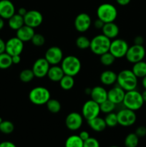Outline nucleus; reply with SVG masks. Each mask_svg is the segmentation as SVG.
I'll list each match as a JSON object with an SVG mask.
<instances>
[{
	"label": "nucleus",
	"instance_id": "nucleus-43",
	"mask_svg": "<svg viewBox=\"0 0 146 147\" xmlns=\"http://www.w3.org/2000/svg\"><path fill=\"white\" fill-rule=\"evenodd\" d=\"M144 43V38L142 36H136L134 39V44L138 45H143Z\"/></svg>",
	"mask_w": 146,
	"mask_h": 147
},
{
	"label": "nucleus",
	"instance_id": "nucleus-3",
	"mask_svg": "<svg viewBox=\"0 0 146 147\" xmlns=\"http://www.w3.org/2000/svg\"><path fill=\"white\" fill-rule=\"evenodd\" d=\"M61 67L64 75L74 77L79 74L82 68L80 59L74 55H67L61 62Z\"/></svg>",
	"mask_w": 146,
	"mask_h": 147
},
{
	"label": "nucleus",
	"instance_id": "nucleus-53",
	"mask_svg": "<svg viewBox=\"0 0 146 147\" xmlns=\"http://www.w3.org/2000/svg\"><path fill=\"white\" fill-rule=\"evenodd\" d=\"M3 121V119H1V117H0V123H1V122H2Z\"/></svg>",
	"mask_w": 146,
	"mask_h": 147
},
{
	"label": "nucleus",
	"instance_id": "nucleus-22",
	"mask_svg": "<svg viewBox=\"0 0 146 147\" xmlns=\"http://www.w3.org/2000/svg\"><path fill=\"white\" fill-rule=\"evenodd\" d=\"M117 74L110 70H106L100 74V82L104 86H112L117 82Z\"/></svg>",
	"mask_w": 146,
	"mask_h": 147
},
{
	"label": "nucleus",
	"instance_id": "nucleus-10",
	"mask_svg": "<svg viewBox=\"0 0 146 147\" xmlns=\"http://www.w3.org/2000/svg\"><path fill=\"white\" fill-rule=\"evenodd\" d=\"M145 49L143 45H133L129 47L127 53L125 55V58L129 63H134L143 60L145 56Z\"/></svg>",
	"mask_w": 146,
	"mask_h": 147
},
{
	"label": "nucleus",
	"instance_id": "nucleus-44",
	"mask_svg": "<svg viewBox=\"0 0 146 147\" xmlns=\"http://www.w3.org/2000/svg\"><path fill=\"white\" fill-rule=\"evenodd\" d=\"M0 147H17V146L13 142L5 141L0 143Z\"/></svg>",
	"mask_w": 146,
	"mask_h": 147
},
{
	"label": "nucleus",
	"instance_id": "nucleus-2",
	"mask_svg": "<svg viewBox=\"0 0 146 147\" xmlns=\"http://www.w3.org/2000/svg\"><path fill=\"white\" fill-rule=\"evenodd\" d=\"M111 40L103 34H97L90 40V49L94 55L100 56L110 50Z\"/></svg>",
	"mask_w": 146,
	"mask_h": 147
},
{
	"label": "nucleus",
	"instance_id": "nucleus-25",
	"mask_svg": "<svg viewBox=\"0 0 146 147\" xmlns=\"http://www.w3.org/2000/svg\"><path fill=\"white\" fill-rule=\"evenodd\" d=\"M24 24V17L19 15V14H14L12 17H10L8 20V25L11 30H16L22 27Z\"/></svg>",
	"mask_w": 146,
	"mask_h": 147
},
{
	"label": "nucleus",
	"instance_id": "nucleus-21",
	"mask_svg": "<svg viewBox=\"0 0 146 147\" xmlns=\"http://www.w3.org/2000/svg\"><path fill=\"white\" fill-rule=\"evenodd\" d=\"M101 30L102 32V34L110 40H114V39L117 38L119 32H120V28L114 22L104 23Z\"/></svg>",
	"mask_w": 146,
	"mask_h": 147
},
{
	"label": "nucleus",
	"instance_id": "nucleus-20",
	"mask_svg": "<svg viewBox=\"0 0 146 147\" xmlns=\"http://www.w3.org/2000/svg\"><path fill=\"white\" fill-rule=\"evenodd\" d=\"M34 34H35V32H34V28L24 24L22 27L17 30L16 37H18L23 42H25L31 41Z\"/></svg>",
	"mask_w": 146,
	"mask_h": 147
},
{
	"label": "nucleus",
	"instance_id": "nucleus-13",
	"mask_svg": "<svg viewBox=\"0 0 146 147\" xmlns=\"http://www.w3.org/2000/svg\"><path fill=\"white\" fill-rule=\"evenodd\" d=\"M50 67V64L47 62V60L44 57H40L36 60L33 63L31 70L36 78H42L47 76Z\"/></svg>",
	"mask_w": 146,
	"mask_h": 147
},
{
	"label": "nucleus",
	"instance_id": "nucleus-7",
	"mask_svg": "<svg viewBox=\"0 0 146 147\" xmlns=\"http://www.w3.org/2000/svg\"><path fill=\"white\" fill-rule=\"evenodd\" d=\"M129 47L128 43L125 40L121 38H115L111 41L109 52L116 59L123 58L125 57Z\"/></svg>",
	"mask_w": 146,
	"mask_h": 147
},
{
	"label": "nucleus",
	"instance_id": "nucleus-32",
	"mask_svg": "<svg viewBox=\"0 0 146 147\" xmlns=\"http://www.w3.org/2000/svg\"><path fill=\"white\" fill-rule=\"evenodd\" d=\"M19 79L23 83H29L35 78L31 69H24L19 73Z\"/></svg>",
	"mask_w": 146,
	"mask_h": 147
},
{
	"label": "nucleus",
	"instance_id": "nucleus-14",
	"mask_svg": "<svg viewBox=\"0 0 146 147\" xmlns=\"http://www.w3.org/2000/svg\"><path fill=\"white\" fill-rule=\"evenodd\" d=\"M92 19L87 13H80L76 16L74 25L76 30L79 32H85L90 28Z\"/></svg>",
	"mask_w": 146,
	"mask_h": 147
},
{
	"label": "nucleus",
	"instance_id": "nucleus-30",
	"mask_svg": "<svg viewBox=\"0 0 146 147\" xmlns=\"http://www.w3.org/2000/svg\"><path fill=\"white\" fill-rule=\"evenodd\" d=\"M47 110L52 113H57L61 110V103L58 100L50 98L46 103Z\"/></svg>",
	"mask_w": 146,
	"mask_h": 147
},
{
	"label": "nucleus",
	"instance_id": "nucleus-54",
	"mask_svg": "<svg viewBox=\"0 0 146 147\" xmlns=\"http://www.w3.org/2000/svg\"><path fill=\"white\" fill-rule=\"evenodd\" d=\"M109 147H120V146H109Z\"/></svg>",
	"mask_w": 146,
	"mask_h": 147
},
{
	"label": "nucleus",
	"instance_id": "nucleus-8",
	"mask_svg": "<svg viewBox=\"0 0 146 147\" xmlns=\"http://www.w3.org/2000/svg\"><path fill=\"white\" fill-rule=\"evenodd\" d=\"M100 112V104L92 99L84 102L82 108V115L87 121L99 116Z\"/></svg>",
	"mask_w": 146,
	"mask_h": 147
},
{
	"label": "nucleus",
	"instance_id": "nucleus-41",
	"mask_svg": "<svg viewBox=\"0 0 146 147\" xmlns=\"http://www.w3.org/2000/svg\"><path fill=\"white\" fill-rule=\"evenodd\" d=\"M104 23L101 20H100V19H98V18H97V20H94V23H93V25H94V27H95L96 29H97V30H102L103 27V26H104Z\"/></svg>",
	"mask_w": 146,
	"mask_h": 147
},
{
	"label": "nucleus",
	"instance_id": "nucleus-39",
	"mask_svg": "<svg viewBox=\"0 0 146 147\" xmlns=\"http://www.w3.org/2000/svg\"><path fill=\"white\" fill-rule=\"evenodd\" d=\"M83 147H100V146L97 139L90 136L88 139L84 141V144H83Z\"/></svg>",
	"mask_w": 146,
	"mask_h": 147
},
{
	"label": "nucleus",
	"instance_id": "nucleus-5",
	"mask_svg": "<svg viewBox=\"0 0 146 147\" xmlns=\"http://www.w3.org/2000/svg\"><path fill=\"white\" fill-rule=\"evenodd\" d=\"M50 98L51 93L50 90L43 86L33 88L29 93V99L30 102L36 106L46 105Z\"/></svg>",
	"mask_w": 146,
	"mask_h": 147
},
{
	"label": "nucleus",
	"instance_id": "nucleus-17",
	"mask_svg": "<svg viewBox=\"0 0 146 147\" xmlns=\"http://www.w3.org/2000/svg\"><path fill=\"white\" fill-rule=\"evenodd\" d=\"M125 91L120 86H114L107 91V99L115 105L123 103Z\"/></svg>",
	"mask_w": 146,
	"mask_h": 147
},
{
	"label": "nucleus",
	"instance_id": "nucleus-27",
	"mask_svg": "<svg viewBox=\"0 0 146 147\" xmlns=\"http://www.w3.org/2000/svg\"><path fill=\"white\" fill-rule=\"evenodd\" d=\"M59 83L62 89L64 90H70L74 86V77L68 76V75H64Z\"/></svg>",
	"mask_w": 146,
	"mask_h": 147
},
{
	"label": "nucleus",
	"instance_id": "nucleus-37",
	"mask_svg": "<svg viewBox=\"0 0 146 147\" xmlns=\"http://www.w3.org/2000/svg\"><path fill=\"white\" fill-rule=\"evenodd\" d=\"M115 106L116 105L115 103H113L110 100L107 99V100H104V102L100 104V111L107 114V113L113 112V111L115 109Z\"/></svg>",
	"mask_w": 146,
	"mask_h": 147
},
{
	"label": "nucleus",
	"instance_id": "nucleus-46",
	"mask_svg": "<svg viewBox=\"0 0 146 147\" xmlns=\"http://www.w3.org/2000/svg\"><path fill=\"white\" fill-rule=\"evenodd\" d=\"M6 42L0 37V54L5 52Z\"/></svg>",
	"mask_w": 146,
	"mask_h": 147
},
{
	"label": "nucleus",
	"instance_id": "nucleus-38",
	"mask_svg": "<svg viewBox=\"0 0 146 147\" xmlns=\"http://www.w3.org/2000/svg\"><path fill=\"white\" fill-rule=\"evenodd\" d=\"M31 42L36 47H42L45 43V37L40 33H35L31 38Z\"/></svg>",
	"mask_w": 146,
	"mask_h": 147
},
{
	"label": "nucleus",
	"instance_id": "nucleus-45",
	"mask_svg": "<svg viewBox=\"0 0 146 147\" xmlns=\"http://www.w3.org/2000/svg\"><path fill=\"white\" fill-rule=\"evenodd\" d=\"M11 60H12V63L13 64H19V63L21 62V56L20 55H14V56H11Z\"/></svg>",
	"mask_w": 146,
	"mask_h": 147
},
{
	"label": "nucleus",
	"instance_id": "nucleus-1",
	"mask_svg": "<svg viewBox=\"0 0 146 147\" xmlns=\"http://www.w3.org/2000/svg\"><path fill=\"white\" fill-rule=\"evenodd\" d=\"M117 85L125 91H130L136 89L137 86V78L132 70H123L117 74Z\"/></svg>",
	"mask_w": 146,
	"mask_h": 147
},
{
	"label": "nucleus",
	"instance_id": "nucleus-19",
	"mask_svg": "<svg viewBox=\"0 0 146 147\" xmlns=\"http://www.w3.org/2000/svg\"><path fill=\"white\" fill-rule=\"evenodd\" d=\"M90 96L92 100L100 104L107 99V90L102 86H95L92 88Z\"/></svg>",
	"mask_w": 146,
	"mask_h": 147
},
{
	"label": "nucleus",
	"instance_id": "nucleus-9",
	"mask_svg": "<svg viewBox=\"0 0 146 147\" xmlns=\"http://www.w3.org/2000/svg\"><path fill=\"white\" fill-rule=\"evenodd\" d=\"M118 124L123 127H129L135 124L137 120V116L134 111L125 108L117 113Z\"/></svg>",
	"mask_w": 146,
	"mask_h": 147
},
{
	"label": "nucleus",
	"instance_id": "nucleus-35",
	"mask_svg": "<svg viewBox=\"0 0 146 147\" xmlns=\"http://www.w3.org/2000/svg\"><path fill=\"white\" fill-rule=\"evenodd\" d=\"M14 130V125L10 121H4L0 123V131L4 134H10Z\"/></svg>",
	"mask_w": 146,
	"mask_h": 147
},
{
	"label": "nucleus",
	"instance_id": "nucleus-51",
	"mask_svg": "<svg viewBox=\"0 0 146 147\" xmlns=\"http://www.w3.org/2000/svg\"><path fill=\"white\" fill-rule=\"evenodd\" d=\"M142 97H143V100H144V103H146V89H145L144 91L142 93Z\"/></svg>",
	"mask_w": 146,
	"mask_h": 147
},
{
	"label": "nucleus",
	"instance_id": "nucleus-11",
	"mask_svg": "<svg viewBox=\"0 0 146 147\" xmlns=\"http://www.w3.org/2000/svg\"><path fill=\"white\" fill-rule=\"evenodd\" d=\"M44 58L47 60L50 65H56L61 63L62 60L64 58L63 52L60 47L57 46H52L46 51Z\"/></svg>",
	"mask_w": 146,
	"mask_h": 147
},
{
	"label": "nucleus",
	"instance_id": "nucleus-34",
	"mask_svg": "<svg viewBox=\"0 0 146 147\" xmlns=\"http://www.w3.org/2000/svg\"><path fill=\"white\" fill-rule=\"evenodd\" d=\"M115 57L109 51L100 56V63H101L102 65L104 66L112 65L115 63Z\"/></svg>",
	"mask_w": 146,
	"mask_h": 147
},
{
	"label": "nucleus",
	"instance_id": "nucleus-4",
	"mask_svg": "<svg viewBox=\"0 0 146 147\" xmlns=\"http://www.w3.org/2000/svg\"><path fill=\"white\" fill-rule=\"evenodd\" d=\"M144 103L142 93L136 90V89L125 92L123 101L125 108L135 111L141 109Z\"/></svg>",
	"mask_w": 146,
	"mask_h": 147
},
{
	"label": "nucleus",
	"instance_id": "nucleus-40",
	"mask_svg": "<svg viewBox=\"0 0 146 147\" xmlns=\"http://www.w3.org/2000/svg\"><path fill=\"white\" fill-rule=\"evenodd\" d=\"M135 134L138 136L139 138H141V137H144V136H146V127L145 126H139L135 130Z\"/></svg>",
	"mask_w": 146,
	"mask_h": 147
},
{
	"label": "nucleus",
	"instance_id": "nucleus-47",
	"mask_svg": "<svg viewBox=\"0 0 146 147\" xmlns=\"http://www.w3.org/2000/svg\"><path fill=\"white\" fill-rule=\"evenodd\" d=\"M131 0H116V2L120 6H126L130 4Z\"/></svg>",
	"mask_w": 146,
	"mask_h": 147
},
{
	"label": "nucleus",
	"instance_id": "nucleus-16",
	"mask_svg": "<svg viewBox=\"0 0 146 147\" xmlns=\"http://www.w3.org/2000/svg\"><path fill=\"white\" fill-rule=\"evenodd\" d=\"M24 24L34 29L41 25L43 22V16L37 10H29L24 16Z\"/></svg>",
	"mask_w": 146,
	"mask_h": 147
},
{
	"label": "nucleus",
	"instance_id": "nucleus-23",
	"mask_svg": "<svg viewBox=\"0 0 146 147\" xmlns=\"http://www.w3.org/2000/svg\"><path fill=\"white\" fill-rule=\"evenodd\" d=\"M64 76V73L61 66H59L57 65L50 66L47 75L48 78L52 82H60Z\"/></svg>",
	"mask_w": 146,
	"mask_h": 147
},
{
	"label": "nucleus",
	"instance_id": "nucleus-6",
	"mask_svg": "<svg viewBox=\"0 0 146 147\" xmlns=\"http://www.w3.org/2000/svg\"><path fill=\"white\" fill-rule=\"evenodd\" d=\"M97 16L104 23L113 22L117 17V10L113 4L104 3L97 7Z\"/></svg>",
	"mask_w": 146,
	"mask_h": 147
},
{
	"label": "nucleus",
	"instance_id": "nucleus-33",
	"mask_svg": "<svg viewBox=\"0 0 146 147\" xmlns=\"http://www.w3.org/2000/svg\"><path fill=\"white\" fill-rule=\"evenodd\" d=\"M76 46L80 50H86L90 48V40L87 37L84 35H80L76 39Z\"/></svg>",
	"mask_w": 146,
	"mask_h": 147
},
{
	"label": "nucleus",
	"instance_id": "nucleus-36",
	"mask_svg": "<svg viewBox=\"0 0 146 147\" xmlns=\"http://www.w3.org/2000/svg\"><path fill=\"white\" fill-rule=\"evenodd\" d=\"M104 121H105L107 126L110 128L115 127L117 125H118V121H117V113H109L106 115L105 118H104Z\"/></svg>",
	"mask_w": 146,
	"mask_h": 147
},
{
	"label": "nucleus",
	"instance_id": "nucleus-48",
	"mask_svg": "<svg viewBox=\"0 0 146 147\" xmlns=\"http://www.w3.org/2000/svg\"><path fill=\"white\" fill-rule=\"evenodd\" d=\"M27 9L24 8V7H21V8H19L18 9V12H17V14H19V15L24 17V16L27 14Z\"/></svg>",
	"mask_w": 146,
	"mask_h": 147
},
{
	"label": "nucleus",
	"instance_id": "nucleus-42",
	"mask_svg": "<svg viewBox=\"0 0 146 147\" xmlns=\"http://www.w3.org/2000/svg\"><path fill=\"white\" fill-rule=\"evenodd\" d=\"M79 136H80V139H81L83 142H84V141H86L87 139H88L90 137V134H89V132H87V131H82L80 132V133L79 134Z\"/></svg>",
	"mask_w": 146,
	"mask_h": 147
},
{
	"label": "nucleus",
	"instance_id": "nucleus-12",
	"mask_svg": "<svg viewBox=\"0 0 146 147\" xmlns=\"http://www.w3.org/2000/svg\"><path fill=\"white\" fill-rule=\"evenodd\" d=\"M23 50H24V42L18 37H11L6 42L5 52L9 55L14 56L21 55Z\"/></svg>",
	"mask_w": 146,
	"mask_h": 147
},
{
	"label": "nucleus",
	"instance_id": "nucleus-15",
	"mask_svg": "<svg viewBox=\"0 0 146 147\" xmlns=\"http://www.w3.org/2000/svg\"><path fill=\"white\" fill-rule=\"evenodd\" d=\"M83 119L82 115L78 112H71L66 116V127L70 131L79 130L82 126Z\"/></svg>",
	"mask_w": 146,
	"mask_h": 147
},
{
	"label": "nucleus",
	"instance_id": "nucleus-18",
	"mask_svg": "<svg viewBox=\"0 0 146 147\" xmlns=\"http://www.w3.org/2000/svg\"><path fill=\"white\" fill-rule=\"evenodd\" d=\"M15 14V7L10 0H0V17L9 20Z\"/></svg>",
	"mask_w": 146,
	"mask_h": 147
},
{
	"label": "nucleus",
	"instance_id": "nucleus-50",
	"mask_svg": "<svg viewBox=\"0 0 146 147\" xmlns=\"http://www.w3.org/2000/svg\"><path fill=\"white\" fill-rule=\"evenodd\" d=\"M142 85H143V88L146 89V76L142 78Z\"/></svg>",
	"mask_w": 146,
	"mask_h": 147
},
{
	"label": "nucleus",
	"instance_id": "nucleus-52",
	"mask_svg": "<svg viewBox=\"0 0 146 147\" xmlns=\"http://www.w3.org/2000/svg\"><path fill=\"white\" fill-rule=\"evenodd\" d=\"M91 90H92V88H88L85 89L84 92H85L86 94L90 95V93H91Z\"/></svg>",
	"mask_w": 146,
	"mask_h": 147
},
{
	"label": "nucleus",
	"instance_id": "nucleus-29",
	"mask_svg": "<svg viewBox=\"0 0 146 147\" xmlns=\"http://www.w3.org/2000/svg\"><path fill=\"white\" fill-rule=\"evenodd\" d=\"M13 65L11 56L6 52L0 54V69L6 70L11 67Z\"/></svg>",
	"mask_w": 146,
	"mask_h": 147
},
{
	"label": "nucleus",
	"instance_id": "nucleus-28",
	"mask_svg": "<svg viewBox=\"0 0 146 147\" xmlns=\"http://www.w3.org/2000/svg\"><path fill=\"white\" fill-rule=\"evenodd\" d=\"M84 142L80 139L79 135H71L65 141V147H83Z\"/></svg>",
	"mask_w": 146,
	"mask_h": 147
},
{
	"label": "nucleus",
	"instance_id": "nucleus-26",
	"mask_svg": "<svg viewBox=\"0 0 146 147\" xmlns=\"http://www.w3.org/2000/svg\"><path fill=\"white\" fill-rule=\"evenodd\" d=\"M132 71L137 78H143L146 76V62L141 60L133 64Z\"/></svg>",
	"mask_w": 146,
	"mask_h": 147
},
{
	"label": "nucleus",
	"instance_id": "nucleus-49",
	"mask_svg": "<svg viewBox=\"0 0 146 147\" xmlns=\"http://www.w3.org/2000/svg\"><path fill=\"white\" fill-rule=\"evenodd\" d=\"M4 27V19L1 18L0 17V30H2Z\"/></svg>",
	"mask_w": 146,
	"mask_h": 147
},
{
	"label": "nucleus",
	"instance_id": "nucleus-31",
	"mask_svg": "<svg viewBox=\"0 0 146 147\" xmlns=\"http://www.w3.org/2000/svg\"><path fill=\"white\" fill-rule=\"evenodd\" d=\"M124 144L125 147H137L139 144V137L135 133H130L126 136Z\"/></svg>",
	"mask_w": 146,
	"mask_h": 147
},
{
	"label": "nucleus",
	"instance_id": "nucleus-24",
	"mask_svg": "<svg viewBox=\"0 0 146 147\" xmlns=\"http://www.w3.org/2000/svg\"><path fill=\"white\" fill-rule=\"evenodd\" d=\"M87 123H88L89 126L94 131L96 132L103 131L106 129V127H107L104 119L100 117V116H97V117L94 118V119L87 121Z\"/></svg>",
	"mask_w": 146,
	"mask_h": 147
}]
</instances>
